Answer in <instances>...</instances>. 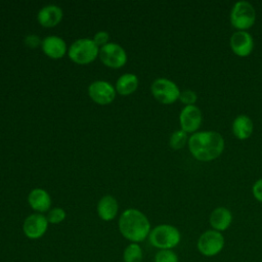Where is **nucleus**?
Here are the masks:
<instances>
[{
    "label": "nucleus",
    "mask_w": 262,
    "mask_h": 262,
    "mask_svg": "<svg viewBox=\"0 0 262 262\" xmlns=\"http://www.w3.org/2000/svg\"><path fill=\"white\" fill-rule=\"evenodd\" d=\"M188 148L194 159L210 162L221 156L224 149V139L216 131L195 132L188 138Z\"/></svg>",
    "instance_id": "1"
},
{
    "label": "nucleus",
    "mask_w": 262,
    "mask_h": 262,
    "mask_svg": "<svg viewBox=\"0 0 262 262\" xmlns=\"http://www.w3.org/2000/svg\"><path fill=\"white\" fill-rule=\"evenodd\" d=\"M119 230L125 238L137 244L149 235L150 223L139 210L127 209L119 218Z\"/></svg>",
    "instance_id": "2"
},
{
    "label": "nucleus",
    "mask_w": 262,
    "mask_h": 262,
    "mask_svg": "<svg viewBox=\"0 0 262 262\" xmlns=\"http://www.w3.org/2000/svg\"><path fill=\"white\" fill-rule=\"evenodd\" d=\"M179 230L170 224H161L150 230L148 238L150 244L161 250H170L180 242Z\"/></svg>",
    "instance_id": "3"
},
{
    "label": "nucleus",
    "mask_w": 262,
    "mask_h": 262,
    "mask_svg": "<svg viewBox=\"0 0 262 262\" xmlns=\"http://www.w3.org/2000/svg\"><path fill=\"white\" fill-rule=\"evenodd\" d=\"M99 54V47L93 39L82 38L76 40L69 49V57L78 64H87L92 62Z\"/></svg>",
    "instance_id": "4"
},
{
    "label": "nucleus",
    "mask_w": 262,
    "mask_h": 262,
    "mask_svg": "<svg viewBox=\"0 0 262 262\" xmlns=\"http://www.w3.org/2000/svg\"><path fill=\"white\" fill-rule=\"evenodd\" d=\"M230 23L238 31L250 29L256 20V11L253 5L247 1L236 2L230 11Z\"/></svg>",
    "instance_id": "5"
},
{
    "label": "nucleus",
    "mask_w": 262,
    "mask_h": 262,
    "mask_svg": "<svg viewBox=\"0 0 262 262\" xmlns=\"http://www.w3.org/2000/svg\"><path fill=\"white\" fill-rule=\"evenodd\" d=\"M150 91L152 96L163 104H171L179 99L180 90L178 86L171 80L166 78L156 79L151 86Z\"/></svg>",
    "instance_id": "6"
},
{
    "label": "nucleus",
    "mask_w": 262,
    "mask_h": 262,
    "mask_svg": "<svg viewBox=\"0 0 262 262\" xmlns=\"http://www.w3.org/2000/svg\"><path fill=\"white\" fill-rule=\"evenodd\" d=\"M99 58L101 62L113 69H119L127 62V53L125 49L117 43H107L99 48Z\"/></svg>",
    "instance_id": "7"
},
{
    "label": "nucleus",
    "mask_w": 262,
    "mask_h": 262,
    "mask_svg": "<svg viewBox=\"0 0 262 262\" xmlns=\"http://www.w3.org/2000/svg\"><path fill=\"white\" fill-rule=\"evenodd\" d=\"M224 246V237L221 232L214 229L207 230L201 234L198 241V250L207 257L217 255Z\"/></svg>",
    "instance_id": "8"
},
{
    "label": "nucleus",
    "mask_w": 262,
    "mask_h": 262,
    "mask_svg": "<svg viewBox=\"0 0 262 262\" xmlns=\"http://www.w3.org/2000/svg\"><path fill=\"white\" fill-rule=\"evenodd\" d=\"M90 98L98 104H108L116 97V88L106 81H95L88 87Z\"/></svg>",
    "instance_id": "9"
},
{
    "label": "nucleus",
    "mask_w": 262,
    "mask_h": 262,
    "mask_svg": "<svg viewBox=\"0 0 262 262\" xmlns=\"http://www.w3.org/2000/svg\"><path fill=\"white\" fill-rule=\"evenodd\" d=\"M47 218L40 213L29 215L23 224V230L27 237L36 239L43 236L48 228Z\"/></svg>",
    "instance_id": "10"
},
{
    "label": "nucleus",
    "mask_w": 262,
    "mask_h": 262,
    "mask_svg": "<svg viewBox=\"0 0 262 262\" xmlns=\"http://www.w3.org/2000/svg\"><path fill=\"white\" fill-rule=\"evenodd\" d=\"M202 113L195 105H185L179 115L181 130L186 133H195L202 124Z\"/></svg>",
    "instance_id": "11"
},
{
    "label": "nucleus",
    "mask_w": 262,
    "mask_h": 262,
    "mask_svg": "<svg viewBox=\"0 0 262 262\" xmlns=\"http://www.w3.org/2000/svg\"><path fill=\"white\" fill-rule=\"evenodd\" d=\"M229 44L232 52L239 57H246L250 55L254 48L253 38L246 31L234 32L230 37Z\"/></svg>",
    "instance_id": "12"
},
{
    "label": "nucleus",
    "mask_w": 262,
    "mask_h": 262,
    "mask_svg": "<svg viewBox=\"0 0 262 262\" xmlns=\"http://www.w3.org/2000/svg\"><path fill=\"white\" fill-rule=\"evenodd\" d=\"M41 47L43 52L52 59H59L67 52V44L58 36L45 37L42 40Z\"/></svg>",
    "instance_id": "13"
},
{
    "label": "nucleus",
    "mask_w": 262,
    "mask_h": 262,
    "mask_svg": "<svg viewBox=\"0 0 262 262\" xmlns=\"http://www.w3.org/2000/svg\"><path fill=\"white\" fill-rule=\"evenodd\" d=\"M62 10L57 5H47L42 7L37 15L38 23L44 28H53L62 19Z\"/></svg>",
    "instance_id": "14"
},
{
    "label": "nucleus",
    "mask_w": 262,
    "mask_h": 262,
    "mask_svg": "<svg viewBox=\"0 0 262 262\" xmlns=\"http://www.w3.org/2000/svg\"><path fill=\"white\" fill-rule=\"evenodd\" d=\"M31 208L36 212H46L51 206V198L49 193L42 188H34L28 196Z\"/></svg>",
    "instance_id": "15"
},
{
    "label": "nucleus",
    "mask_w": 262,
    "mask_h": 262,
    "mask_svg": "<svg viewBox=\"0 0 262 262\" xmlns=\"http://www.w3.org/2000/svg\"><path fill=\"white\" fill-rule=\"evenodd\" d=\"M231 221H232L231 212L224 207H218L214 209L209 218L210 225L213 227L214 230L219 232L226 230L230 226Z\"/></svg>",
    "instance_id": "16"
},
{
    "label": "nucleus",
    "mask_w": 262,
    "mask_h": 262,
    "mask_svg": "<svg viewBox=\"0 0 262 262\" xmlns=\"http://www.w3.org/2000/svg\"><path fill=\"white\" fill-rule=\"evenodd\" d=\"M119 211V204L112 195L102 196L97 204V213L100 219L104 221L113 220Z\"/></svg>",
    "instance_id": "17"
},
{
    "label": "nucleus",
    "mask_w": 262,
    "mask_h": 262,
    "mask_svg": "<svg viewBox=\"0 0 262 262\" xmlns=\"http://www.w3.org/2000/svg\"><path fill=\"white\" fill-rule=\"evenodd\" d=\"M253 130L254 124L247 115H239L232 122V133L239 140L248 139L252 135Z\"/></svg>",
    "instance_id": "18"
},
{
    "label": "nucleus",
    "mask_w": 262,
    "mask_h": 262,
    "mask_svg": "<svg viewBox=\"0 0 262 262\" xmlns=\"http://www.w3.org/2000/svg\"><path fill=\"white\" fill-rule=\"evenodd\" d=\"M138 87V78L134 74H124L117 80L116 92L121 95H129L135 92Z\"/></svg>",
    "instance_id": "19"
},
{
    "label": "nucleus",
    "mask_w": 262,
    "mask_h": 262,
    "mask_svg": "<svg viewBox=\"0 0 262 262\" xmlns=\"http://www.w3.org/2000/svg\"><path fill=\"white\" fill-rule=\"evenodd\" d=\"M142 256V250L136 243H131L128 245L123 253L124 262H141Z\"/></svg>",
    "instance_id": "20"
},
{
    "label": "nucleus",
    "mask_w": 262,
    "mask_h": 262,
    "mask_svg": "<svg viewBox=\"0 0 262 262\" xmlns=\"http://www.w3.org/2000/svg\"><path fill=\"white\" fill-rule=\"evenodd\" d=\"M186 142H188L187 133L181 129L174 131L169 139V145L173 149H181Z\"/></svg>",
    "instance_id": "21"
},
{
    "label": "nucleus",
    "mask_w": 262,
    "mask_h": 262,
    "mask_svg": "<svg viewBox=\"0 0 262 262\" xmlns=\"http://www.w3.org/2000/svg\"><path fill=\"white\" fill-rule=\"evenodd\" d=\"M66 211L61 208H53L52 210H50L48 212V215H47V220L49 223H52V224H58L60 222H62L64 219H66Z\"/></svg>",
    "instance_id": "22"
},
{
    "label": "nucleus",
    "mask_w": 262,
    "mask_h": 262,
    "mask_svg": "<svg viewBox=\"0 0 262 262\" xmlns=\"http://www.w3.org/2000/svg\"><path fill=\"white\" fill-rule=\"evenodd\" d=\"M155 262H178V257L172 250H160L155 256Z\"/></svg>",
    "instance_id": "23"
},
{
    "label": "nucleus",
    "mask_w": 262,
    "mask_h": 262,
    "mask_svg": "<svg viewBox=\"0 0 262 262\" xmlns=\"http://www.w3.org/2000/svg\"><path fill=\"white\" fill-rule=\"evenodd\" d=\"M196 99H198V95L194 91L190 89H185L183 91H180L179 100L185 105H194V103L196 102Z\"/></svg>",
    "instance_id": "24"
},
{
    "label": "nucleus",
    "mask_w": 262,
    "mask_h": 262,
    "mask_svg": "<svg viewBox=\"0 0 262 262\" xmlns=\"http://www.w3.org/2000/svg\"><path fill=\"white\" fill-rule=\"evenodd\" d=\"M108 39H110V35L107 32L105 31H99L94 35L93 41L97 46H104L108 43Z\"/></svg>",
    "instance_id": "25"
},
{
    "label": "nucleus",
    "mask_w": 262,
    "mask_h": 262,
    "mask_svg": "<svg viewBox=\"0 0 262 262\" xmlns=\"http://www.w3.org/2000/svg\"><path fill=\"white\" fill-rule=\"evenodd\" d=\"M252 192H253L254 198H255L258 202L262 203V178L258 179V180L254 183V185H253V187H252Z\"/></svg>",
    "instance_id": "26"
},
{
    "label": "nucleus",
    "mask_w": 262,
    "mask_h": 262,
    "mask_svg": "<svg viewBox=\"0 0 262 262\" xmlns=\"http://www.w3.org/2000/svg\"><path fill=\"white\" fill-rule=\"evenodd\" d=\"M41 43H42V40H40V38L38 36H36V35H29L25 39V44L29 48H36Z\"/></svg>",
    "instance_id": "27"
}]
</instances>
